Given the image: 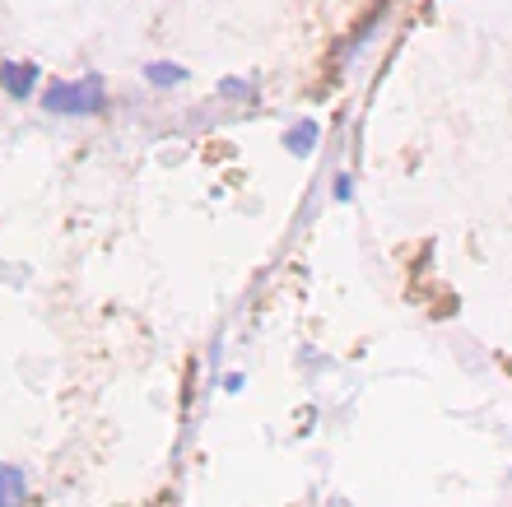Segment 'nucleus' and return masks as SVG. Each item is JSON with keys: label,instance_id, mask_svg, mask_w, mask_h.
<instances>
[{"label": "nucleus", "instance_id": "1", "mask_svg": "<svg viewBox=\"0 0 512 507\" xmlns=\"http://www.w3.org/2000/svg\"><path fill=\"white\" fill-rule=\"evenodd\" d=\"M42 107L56 112V117H94L108 107V89L98 75H84V80H70V84H52L42 94Z\"/></svg>", "mask_w": 512, "mask_h": 507}, {"label": "nucleus", "instance_id": "2", "mask_svg": "<svg viewBox=\"0 0 512 507\" xmlns=\"http://www.w3.org/2000/svg\"><path fill=\"white\" fill-rule=\"evenodd\" d=\"M0 84L10 89V98H28L33 84H38V66H28V61H5V66H0Z\"/></svg>", "mask_w": 512, "mask_h": 507}, {"label": "nucleus", "instance_id": "3", "mask_svg": "<svg viewBox=\"0 0 512 507\" xmlns=\"http://www.w3.org/2000/svg\"><path fill=\"white\" fill-rule=\"evenodd\" d=\"M24 498H28L24 470H19V466H5V461H0V507H24Z\"/></svg>", "mask_w": 512, "mask_h": 507}, {"label": "nucleus", "instance_id": "4", "mask_svg": "<svg viewBox=\"0 0 512 507\" xmlns=\"http://www.w3.org/2000/svg\"><path fill=\"white\" fill-rule=\"evenodd\" d=\"M317 140H322V126H317V121H298L294 131H284V149L298 154V159H308L312 149H317Z\"/></svg>", "mask_w": 512, "mask_h": 507}, {"label": "nucleus", "instance_id": "5", "mask_svg": "<svg viewBox=\"0 0 512 507\" xmlns=\"http://www.w3.org/2000/svg\"><path fill=\"white\" fill-rule=\"evenodd\" d=\"M145 80L154 84V89H177V84L187 80V70L173 66V61H149V66H145Z\"/></svg>", "mask_w": 512, "mask_h": 507}, {"label": "nucleus", "instance_id": "6", "mask_svg": "<svg viewBox=\"0 0 512 507\" xmlns=\"http://www.w3.org/2000/svg\"><path fill=\"white\" fill-rule=\"evenodd\" d=\"M219 89H224V98H252V84L247 80H224Z\"/></svg>", "mask_w": 512, "mask_h": 507}, {"label": "nucleus", "instance_id": "7", "mask_svg": "<svg viewBox=\"0 0 512 507\" xmlns=\"http://www.w3.org/2000/svg\"><path fill=\"white\" fill-rule=\"evenodd\" d=\"M331 191H336V201H350L354 182H350V177H336V187H331Z\"/></svg>", "mask_w": 512, "mask_h": 507}]
</instances>
